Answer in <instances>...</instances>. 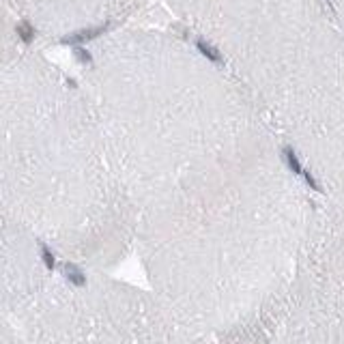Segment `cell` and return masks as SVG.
Listing matches in <instances>:
<instances>
[{"mask_svg":"<svg viewBox=\"0 0 344 344\" xmlns=\"http://www.w3.org/2000/svg\"><path fill=\"white\" fill-rule=\"evenodd\" d=\"M106 28L104 26H99V28H93V30H82V32H75V35H69V37H64L63 43H82V41H88V39H95L97 35H101Z\"/></svg>","mask_w":344,"mask_h":344,"instance_id":"1","label":"cell"},{"mask_svg":"<svg viewBox=\"0 0 344 344\" xmlns=\"http://www.w3.org/2000/svg\"><path fill=\"white\" fill-rule=\"evenodd\" d=\"M284 159H286L288 168L293 170L295 174H303V168H301V164H299V159H297V155H295L293 149H284Z\"/></svg>","mask_w":344,"mask_h":344,"instance_id":"2","label":"cell"},{"mask_svg":"<svg viewBox=\"0 0 344 344\" xmlns=\"http://www.w3.org/2000/svg\"><path fill=\"white\" fill-rule=\"evenodd\" d=\"M196 45H198V50H200V52H202L207 58H211L213 63H219V61H222V56H219V54H217V50H215V47H211V45H209V43L198 41Z\"/></svg>","mask_w":344,"mask_h":344,"instance_id":"3","label":"cell"},{"mask_svg":"<svg viewBox=\"0 0 344 344\" xmlns=\"http://www.w3.org/2000/svg\"><path fill=\"white\" fill-rule=\"evenodd\" d=\"M18 35L22 37V41L30 43L32 37H35V30H32V26L28 24V22H22V24L18 26Z\"/></svg>","mask_w":344,"mask_h":344,"instance_id":"4","label":"cell"},{"mask_svg":"<svg viewBox=\"0 0 344 344\" xmlns=\"http://www.w3.org/2000/svg\"><path fill=\"white\" fill-rule=\"evenodd\" d=\"M64 273H67V278L71 280L73 284H78V286H82V284H84V276H82V273H80L73 265H67V267H64Z\"/></svg>","mask_w":344,"mask_h":344,"instance_id":"5","label":"cell"},{"mask_svg":"<svg viewBox=\"0 0 344 344\" xmlns=\"http://www.w3.org/2000/svg\"><path fill=\"white\" fill-rule=\"evenodd\" d=\"M41 256H43V262H45V267H47V269H52V267H54V256H52V252L47 250L45 245L41 247Z\"/></svg>","mask_w":344,"mask_h":344,"instance_id":"6","label":"cell"},{"mask_svg":"<svg viewBox=\"0 0 344 344\" xmlns=\"http://www.w3.org/2000/svg\"><path fill=\"white\" fill-rule=\"evenodd\" d=\"M75 56H78V58H80V61H82V63H90V54L86 52L84 47H80V45L75 47Z\"/></svg>","mask_w":344,"mask_h":344,"instance_id":"7","label":"cell"}]
</instances>
